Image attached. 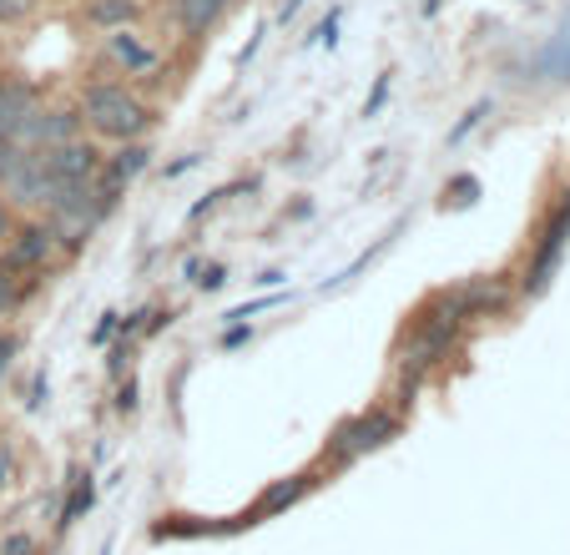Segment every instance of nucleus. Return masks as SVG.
I'll use <instances>...</instances> for the list:
<instances>
[{
    "mask_svg": "<svg viewBox=\"0 0 570 555\" xmlns=\"http://www.w3.org/2000/svg\"><path fill=\"white\" fill-rule=\"evenodd\" d=\"M81 127L101 142H141L151 132V107L127 81H91L81 86Z\"/></svg>",
    "mask_w": 570,
    "mask_h": 555,
    "instance_id": "nucleus-1",
    "label": "nucleus"
},
{
    "mask_svg": "<svg viewBox=\"0 0 570 555\" xmlns=\"http://www.w3.org/2000/svg\"><path fill=\"white\" fill-rule=\"evenodd\" d=\"M394 435H399V419L389 415V409H364V415L344 419V425L328 435V459H334V465H348V459L368 455V449H379Z\"/></svg>",
    "mask_w": 570,
    "mask_h": 555,
    "instance_id": "nucleus-2",
    "label": "nucleus"
},
{
    "mask_svg": "<svg viewBox=\"0 0 570 555\" xmlns=\"http://www.w3.org/2000/svg\"><path fill=\"white\" fill-rule=\"evenodd\" d=\"M41 162H46V172H51L61 187H97L101 162H107V157H101L97 142L71 137V142H61V147H46Z\"/></svg>",
    "mask_w": 570,
    "mask_h": 555,
    "instance_id": "nucleus-3",
    "label": "nucleus"
},
{
    "mask_svg": "<svg viewBox=\"0 0 570 555\" xmlns=\"http://www.w3.org/2000/svg\"><path fill=\"white\" fill-rule=\"evenodd\" d=\"M566 247H570V193H566V203L550 213L546 233H540V247H535V257H530V267H525V293H546V283L556 278Z\"/></svg>",
    "mask_w": 570,
    "mask_h": 555,
    "instance_id": "nucleus-4",
    "label": "nucleus"
},
{
    "mask_svg": "<svg viewBox=\"0 0 570 555\" xmlns=\"http://www.w3.org/2000/svg\"><path fill=\"white\" fill-rule=\"evenodd\" d=\"M56 233L51 227H16V237L0 247V273H46V263L56 257Z\"/></svg>",
    "mask_w": 570,
    "mask_h": 555,
    "instance_id": "nucleus-5",
    "label": "nucleus"
},
{
    "mask_svg": "<svg viewBox=\"0 0 570 555\" xmlns=\"http://www.w3.org/2000/svg\"><path fill=\"white\" fill-rule=\"evenodd\" d=\"M101 56H107V66L111 71H121V76H151L161 66V51L141 41L137 26H131V31H107Z\"/></svg>",
    "mask_w": 570,
    "mask_h": 555,
    "instance_id": "nucleus-6",
    "label": "nucleus"
},
{
    "mask_svg": "<svg viewBox=\"0 0 570 555\" xmlns=\"http://www.w3.org/2000/svg\"><path fill=\"white\" fill-rule=\"evenodd\" d=\"M147 157H151L147 142H121V152H111V157L101 162V177H97V197H101V203H107V207L117 203L131 182H137V172L147 167Z\"/></svg>",
    "mask_w": 570,
    "mask_h": 555,
    "instance_id": "nucleus-7",
    "label": "nucleus"
},
{
    "mask_svg": "<svg viewBox=\"0 0 570 555\" xmlns=\"http://www.w3.org/2000/svg\"><path fill=\"white\" fill-rule=\"evenodd\" d=\"M177 31L193 36V41H207V36L223 26V16L233 11V0H167Z\"/></svg>",
    "mask_w": 570,
    "mask_h": 555,
    "instance_id": "nucleus-8",
    "label": "nucleus"
},
{
    "mask_svg": "<svg viewBox=\"0 0 570 555\" xmlns=\"http://www.w3.org/2000/svg\"><path fill=\"white\" fill-rule=\"evenodd\" d=\"M147 16V0H87V26L91 31H131Z\"/></svg>",
    "mask_w": 570,
    "mask_h": 555,
    "instance_id": "nucleus-9",
    "label": "nucleus"
},
{
    "mask_svg": "<svg viewBox=\"0 0 570 555\" xmlns=\"http://www.w3.org/2000/svg\"><path fill=\"white\" fill-rule=\"evenodd\" d=\"M303 490H308V480H303V475H298V480H283V485H273V490H268V495H263V500H258V515H273V510H283V505H293V500H298Z\"/></svg>",
    "mask_w": 570,
    "mask_h": 555,
    "instance_id": "nucleus-10",
    "label": "nucleus"
},
{
    "mask_svg": "<svg viewBox=\"0 0 570 555\" xmlns=\"http://www.w3.org/2000/svg\"><path fill=\"white\" fill-rule=\"evenodd\" d=\"M91 500H97V490H91V475H87V480H76L71 500H66V510H61V525L81 520V510H91Z\"/></svg>",
    "mask_w": 570,
    "mask_h": 555,
    "instance_id": "nucleus-11",
    "label": "nucleus"
},
{
    "mask_svg": "<svg viewBox=\"0 0 570 555\" xmlns=\"http://www.w3.org/2000/svg\"><path fill=\"white\" fill-rule=\"evenodd\" d=\"M41 0H0V26H21Z\"/></svg>",
    "mask_w": 570,
    "mask_h": 555,
    "instance_id": "nucleus-12",
    "label": "nucleus"
},
{
    "mask_svg": "<svg viewBox=\"0 0 570 555\" xmlns=\"http://www.w3.org/2000/svg\"><path fill=\"white\" fill-rule=\"evenodd\" d=\"M16 309H21V293H16L11 273H0V319H11Z\"/></svg>",
    "mask_w": 570,
    "mask_h": 555,
    "instance_id": "nucleus-13",
    "label": "nucleus"
},
{
    "mask_svg": "<svg viewBox=\"0 0 570 555\" xmlns=\"http://www.w3.org/2000/svg\"><path fill=\"white\" fill-rule=\"evenodd\" d=\"M21 157H26V152H21V147H16V142H11V137H0V182L11 177V167H16V162H21Z\"/></svg>",
    "mask_w": 570,
    "mask_h": 555,
    "instance_id": "nucleus-14",
    "label": "nucleus"
},
{
    "mask_svg": "<svg viewBox=\"0 0 570 555\" xmlns=\"http://www.w3.org/2000/svg\"><path fill=\"white\" fill-rule=\"evenodd\" d=\"M484 111H490V107H484V101H480V107H470V111H464V121L450 132V142H464V137H470V132L480 127V117H484Z\"/></svg>",
    "mask_w": 570,
    "mask_h": 555,
    "instance_id": "nucleus-15",
    "label": "nucleus"
},
{
    "mask_svg": "<svg viewBox=\"0 0 570 555\" xmlns=\"http://www.w3.org/2000/svg\"><path fill=\"white\" fill-rule=\"evenodd\" d=\"M0 555H36V541L31 535H6V541H0Z\"/></svg>",
    "mask_w": 570,
    "mask_h": 555,
    "instance_id": "nucleus-16",
    "label": "nucleus"
},
{
    "mask_svg": "<svg viewBox=\"0 0 570 555\" xmlns=\"http://www.w3.org/2000/svg\"><path fill=\"white\" fill-rule=\"evenodd\" d=\"M384 97H389V76H379V86H374V97L364 101V117H379V107H384Z\"/></svg>",
    "mask_w": 570,
    "mask_h": 555,
    "instance_id": "nucleus-17",
    "label": "nucleus"
},
{
    "mask_svg": "<svg viewBox=\"0 0 570 555\" xmlns=\"http://www.w3.org/2000/svg\"><path fill=\"white\" fill-rule=\"evenodd\" d=\"M16 227H21V223H16V213H11L6 203H0V247H6V243L16 237Z\"/></svg>",
    "mask_w": 570,
    "mask_h": 555,
    "instance_id": "nucleus-18",
    "label": "nucleus"
},
{
    "mask_svg": "<svg viewBox=\"0 0 570 555\" xmlns=\"http://www.w3.org/2000/svg\"><path fill=\"white\" fill-rule=\"evenodd\" d=\"M11 359H16V339L6 333V339H0V379L11 374Z\"/></svg>",
    "mask_w": 570,
    "mask_h": 555,
    "instance_id": "nucleus-19",
    "label": "nucleus"
},
{
    "mask_svg": "<svg viewBox=\"0 0 570 555\" xmlns=\"http://www.w3.org/2000/svg\"><path fill=\"white\" fill-rule=\"evenodd\" d=\"M203 289H223V267H207V278H197Z\"/></svg>",
    "mask_w": 570,
    "mask_h": 555,
    "instance_id": "nucleus-20",
    "label": "nucleus"
},
{
    "mask_svg": "<svg viewBox=\"0 0 570 555\" xmlns=\"http://www.w3.org/2000/svg\"><path fill=\"white\" fill-rule=\"evenodd\" d=\"M298 6H303V0H283V11H278V21H283V26H288V21H293V16H298Z\"/></svg>",
    "mask_w": 570,
    "mask_h": 555,
    "instance_id": "nucleus-21",
    "label": "nucleus"
},
{
    "mask_svg": "<svg viewBox=\"0 0 570 555\" xmlns=\"http://www.w3.org/2000/svg\"><path fill=\"white\" fill-rule=\"evenodd\" d=\"M101 555H111V551H101Z\"/></svg>",
    "mask_w": 570,
    "mask_h": 555,
    "instance_id": "nucleus-22",
    "label": "nucleus"
}]
</instances>
